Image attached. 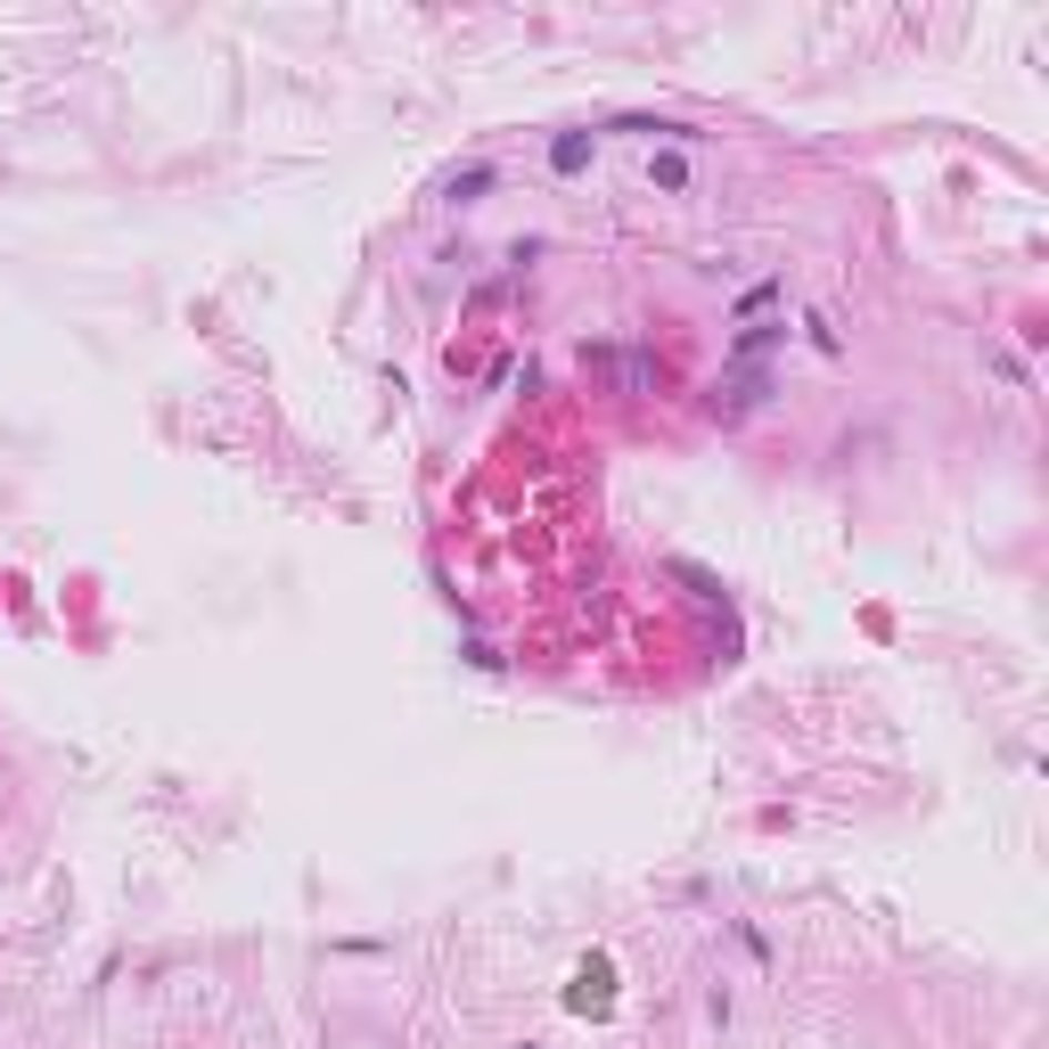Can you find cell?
Segmentation results:
<instances>
[{
	"instance_id": "obj_5",
	"label": "cell",
	"mask_w": 1049,
	"mask_h": 1049,
	"mask_svg": "<svg viewBox=\"0 0 1049 1049\" xmlns=\"http://www.w3.org/2000/svg\"><path fill=\"white\" fill-rule=\"evenodd\" d=\"M591 164V132H558L550 140V173H582Z\"/></svg>"
},
{
	"instance_id": "obj_2",
	"label": "cell",
	"mask_w": 1049,
	"mask_h": 1049,
	"mask_svg": "<svg viewBox=\"0 0 1049 1049\" xmlns=\"http://www.w3.org/2000/svg\"><path fill=\"white\" fill-rule=\"evenodd\" d=\"M763 403H771V369H739V361H730V377L705 394L713 418H746V410H763Z\"/></svg>"
},
{
	"instance_id": "obj_6",
	"label": "cell",
	"mask_w": 1049,
	"mask_h": 1049,
	"mask_svg": "<svg viewBox=\"0 0 1049 1049\" xmlns=\"http://www.w3.org/2000/svg\"><path fill=\"white\" fill-rule=\"evenodd\" d=\"M485 189H492V164H468V173H451V181H444V197H451V205H476Z\"/></svg>"
},
{
	"instance_id": "obj_3",
	"label": "cell",
	"mask_w": 1049,
	"mask_h": 1049,
	"mask_svg": "<svg viewBox=\"0 0 1049 1049\" xmlns=\"http://www.w3.org/2000/svg\"><path fill=\"white\" fill-rule=\"evenodd\" d=\"M787 345V320H746L739 337H730V361L739 369H763V353H780Z\"/></svg>"
},
{
	"instance_id": "obj_4",
	"label": "cell",
	"mask_w": 1049,
	"mask_h": 1049,
	"mask_svg": "<svg viewBox=\"0 0 1049 1049\" xmlns=\"http://www.w3.org/2000/svg\"><path fill=\"white\" fill-rule=\"evenodd\" d=\"M615 1000V968L607 959H582V976L566 984V1009H607Z\"/></svg>"
},
{
	"instance_id": "obj_8",
	"label": "cell",
	"mask_w": 1049,
	"mask_h": 1049,
	"mask_svg": "<svg viewBox=\"0 0 1049 1049\" xmlns=\"http://www.w3.org/2000/svg\"><path fill=\"white\" fill-rule=\"evenodd\" d=\"M771 304H780V279H754L739 296V320H754V312H771Z\"/></svg>"
},
{
	"instance_id": "obj_9",
	"label": "cell",
	"mask_w": 1049,
	"mask_h": 1049,
	"mask_svg": "<svg viewBox=\"0 0 1049 1049\" xmlns=\"http://www.w3.org/2000/svg\"><path fill=\"white\" fill-rule=\"evenodd\" d=\"M524 1049H533V1041H524Z\"/></svg>"
},
{
	"instance_id": "obj_1",
	"label": "cell",
	"mask_w": 1049,
	"mask_h": 1049,
	"mask_svg": "<svg viewBox=\"0 0 1049 1049\" xmlns=\"http://www.w3.org/2000/svg\"><path fill=\"white\" fill-rule=\"evenodd\" d=\"M582 361L607 369L623 394H656V386H664V361H656L648 345H582Z\"/></svg>"
},
{
	"instance_id": "obj_7",
	"label": "cell",
	"mask_w": 1049,
	"mask_h": 1049,
	"mask_svg": "<svg viewBox=\"0 0 1049 1049\" xmlns=\"http://www.w3.org/2000/svg\"><path fill=\"white\" fill-rule=\"evenodd\" d=\"M648 181H656V189H689V156H681V149L648 156Z\"/></svg>"
}]
</instances>
